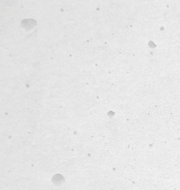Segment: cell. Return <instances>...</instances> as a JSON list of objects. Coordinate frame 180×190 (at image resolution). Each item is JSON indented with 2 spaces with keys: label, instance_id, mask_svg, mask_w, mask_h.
Masks as SVG:
<instances>
[{
  "label": "cell",
  "instance_id": "obj_1",
  "mask_svg": "<svg viewBox=\"0 0 180 190\" xmlns=\"http://www.w3.org/2000/svg\"><path fill=\"white\" fill-rule=\"evenodd\" d=\"M35 20H25L23 21L22 24L23 25L24 27L28 29L33 28L34 26L36 24V23H35Z\"/></svg>",
  "mask_w": 180,
  "mask_h": 190
}]
</instances>
